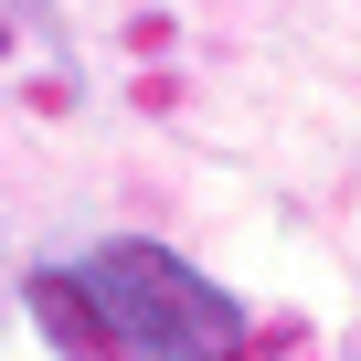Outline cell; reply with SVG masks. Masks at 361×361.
I'll return each mask as SVG.
<instances>
[{"label":"cell","mask_w":361,"mask_h":361,"mask_svg":"<svg viewBox=\"0 0 361 361\" xmlns=\"http://www.w3.org/2000/svg\"><path fill=\"white\" fill-rule=\"evenodd\" d=\"M22 308L64 361H255V319L149 234L43 255L22 276Z\"/></svg>","instance_id":"cell-1"}]
</instances>
